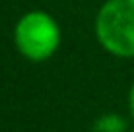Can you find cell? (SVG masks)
<instances>
[{
  "label": "cell",
  "mask_w": 134,
  "mask_h": 132,
  "mask_svg": "<svg viewBox=\"0 0 134 132\" xmlns=\"http://www.w3.org/2000/svg\"><path fill=\"white\" fill-rule=\"evenodd\" d=\"M12 41L21 58L33 64H41L58 53L62 43V29L53 14L33 8L16 20Z\"/></svg>",
  "instance_id": "cell-1"
},
{
  "label": "cell",
  "mask_w": 134,
  "mask_h": 132,
  "mask_svg": "<svg viewBox=\"0 0 134 132\" xmlns=\"http://www.w3.org/2000/svg\"><path fill=\"white\" fill-rule=\"evenodd\" d=\"M93 37L111 56L134 58V0H105L93 18Z\"/></svg>",
  "instance_id": "cell-2"
},
{
  "label": "cell",
  "mask_w": 134,
  "mask_h": 132,
  "mask_svg": "<svg viewBox=\"0 0 134 132\" xmlns=\"http://www.w3.org/2000/svg\"><path fill=\"white\" fill-rule=\"evenodd\" d=\"M93 132H128V120L119 113L99 115L91 124Z\"/></svg>",
  "instance_id": "cell-3"
},
{
  "label": "cell",
  "mask_w": 134,
  "mask_h": 132,
  "mask_svg": "<svg viewBox=\"0 0 134 132\" xmlns=\"http://www.w3.org/2000/svg\"><path fill=\"white\" fill-rule=\"evenodd\" d=\"M126 107H128V115H130V119L134 120V82L130 84V88H128V95H126Z\"/></svg>",
  "instance_id": "cell-4"
},
{
  "label": "cell",
  "mask_w": 134,
  "mask_h": 132,
  "mask_svg": "<svg viewBox=\"0 0 134 132\" xmlns=\"http://www.w3.org/2000/svg\"><path fill=\"white\" fill-rule=\"evenodd\" d=\"M128 132H134V130H128Z\"/></svg>",
  "instance_id": "cell-5"
}]
</instances>
